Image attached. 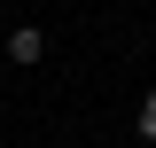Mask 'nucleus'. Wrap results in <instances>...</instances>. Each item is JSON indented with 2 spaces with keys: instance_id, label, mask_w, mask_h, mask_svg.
Here are the masks:
<instances>
[{
  "instance_id": "f257e3e1",
  "label": "nucleus",
  "mask_w": 156,
  "mask_h": 148,
  "mask_svg": "<svg viewBox=\"0 0 156 148\" xmlns=\"http://www.w3.org/2000/svg\"><path fill=\"white\" fill-rule=\"evenodd\" d=\"M8 55H16V62H39V55H47V31H39V23H16V31H8Z\"/></svg>"
},
{
  "instance_id": "f03ea898",
  "label": "nucleus",
  "mask_w": 156,
  "mask_h": 148,
  "mask_svg": "<svg viewBox=\"0 0 156 148\" xmlns=\"http://www.w3.org/2000/svg\"><path fill=\"white\" fill-rule=\"evenodd\" d=\"M140 140H156V86H148V101H140Z\"/></svg>"
}]
</instances>
